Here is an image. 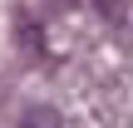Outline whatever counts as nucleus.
Listing matches in <instances>:
<instances>
[{
	"mask_svg": "<svg viewBox=\"0 0 133 128\" xmlns=\"http://www.w3.org/2000/svg\"><path fill=\"white\" fill-rule=\"evenodd\" d=\"M20 128H59V113L54 109H25L20 113Z\"/></svg>",
	"mask_w": 133,
	"mask_h": 128,
	"instance_id": "1",
	"label": "nucleus"
}]
</instances>
